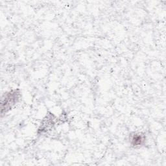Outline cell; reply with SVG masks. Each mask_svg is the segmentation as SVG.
Masks as SVG:
<instances>
[{
	"label": "cell",
	"mask_w": 166,
	"mask_h": 166,
	"mask_svg": "<svg viewBox=\"0 0 166 166\" xmlns=\"http://www.w3.org/2000/svg\"><path fill=\"white\" fill-rule=\"evenodd\" d=\"M144 141V139L140 134H135L133 136L132 139V141L134 145H140L143 144Z\"/></svg>",
	"instance_id": "cell-1"
}]
</instances>
